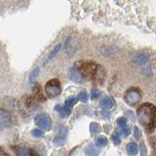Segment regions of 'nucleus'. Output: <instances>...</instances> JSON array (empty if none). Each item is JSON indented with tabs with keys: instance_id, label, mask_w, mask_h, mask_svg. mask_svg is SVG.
Returning <instances> with one entry per match:
<instances>
[{
	"instance_id": "obj_20",
	"label": "nucleus",
	"mask_w": 156,
	"mask_h": 156,
	"mask_svg": "<svg viewBox=\"0 0 156 156\" xmlns=\"http://www.w3.org/2000/svg\"><path fill=\"white\" fill-rule=\"evenodd\" d=\"M39 71H40V69H39V67H36V68H34V70L31 72V74L30 76H29V80L30 81H34L37 78L38 74H39Z\"/></svg>"
},
{
	"instance_id": "obj_19",
	"label": "nucleus",
	"mask_w": 156,
	"mask_h": 156,
	"mask_svg": "<svg viewBox=\"0 0 156 156\" xmlns=\"http://www.w3.org/2000/svg\"><path fill=\"white\" fill-rule=\"evenodd\" d=\"M31 134L33 136H35V138H42L44 136V132L40 129H34V130H32Z\"/></svg>"
},
{
	"instance_id": "obj_10",
	"label": "nucleus",
	"mask_w": 156,
	"mask_h": 156,
	"mask_svg": "<svg viewBox=\"0 0 156 156\" xmlns=\"http://www.w3.org/2000/svg\"><path fill=\"white\" fill-rule=\"evenodd\" d=\"M15 153L17 156H27L28 155V150L26 146H15L13 147Z\"/></svg>"
},
{
	"instance_id": "obj_3",
	"label": "nucleus",
	"mask_w": 156,
	"mask_h": 156,
	"mask_svg": "<svg viewBox=\"0 0 156 156\" xmlns=\"http://www.w3.org/2000/svg\"><path fill=\"white\" fill-rule=\"evenodd\" d=\"M76 68L81 73L82 77L94 78L98 71V65L93 62H79V66Z\"/></svg>"
},
{
	"instance_id": "obj_1",
	"label": "nucleus",
	"mask_w": 156,
	"mask_h": 156,
	"mask_svg": "<svg viewBox=\"0 0 156 156\" xmlns=\"http://www.w3.org/2000/svg\"><path fill=\"white\" fill-rule=\"evenodd\" d=\"M83 16H95L111 22L154 26L155 0H70Z\"/></svg>"
},
{
	"instance_id": "obj_2",
	"label": "nucleus",
	"mask_w": 156,
	"mask_h": 156,
	"mask_svg": "<svg viewBox=\"0 0 156 156\" xmlns=\"http://www.w3.org/2000/svg\"><path fill=\"white\" fill-rule=\"evenodd\" d=\"M155 106L148 102L141 105L138 109L140 123L149 131H153L155 126Z\"/></svg>"
},
{
	"instance_id": "obj_23",
	"label": "nucleus",
	"mask_w": 156,
	"mask_h": 156,
	"mask_svg": "<svg viewBox=\"0 0 156 156\" xmlns=\"http://www.w3.org/2000/svg\"><path fill=\"white\" fill-rule=\"evenodd\" d=\"M101 96V93H100V91L99 90H93L92 91V93H91V98L93 100H96V99H98Z\"/></svg>"
},
{
	"instance_id": "obj_17",
	"label": "nucleus",
	"mask_w": 156,
	"mask_h": 156,
	"mask_svg": "<svg viewBox=\"0 0 156 156\" xmlns=\"http://www.w3.org/2000/svg\"><path fill=\"white\" fill-rule=\"evenodd\" d=\"M77 98L76 97H69V98H67V99L66 100V105L67 107H71L74 105L76 102H77Z\"/></svg>"
},
{
	"instance_id": "obj_26",
	"label": "nucleus",
	"mask_w": 156,
	"mask_h": 156,
	"mask_svg": "<svg viewBox=\"0 0 156 156\" xmlns=\"http://www.w3.org/2000/svg\"><path fill=\"white\" fill-rule=\"evenodd\" d=\"M121 133L123 134L125 136H129V134H130V129H129L127 126L122 127V128H121Z\"/></svg>"
},
{
	"instance_id": "obj_9",
	"label": "nucleus",
	"mask_w": 156,
	"mask_h": 156,
	"mask_svg": "<svg viewBox=\"0 0 156 156\" xmlns=\"http://www.w3.org/2000/svg\"><path fill=\"white\" fill-rule=\"evenodd\" d=\"M55 110H57L60 113V115L62 117L68 116L71 112V108L70 107H67L66 105H56Z\"/></svg>"
},
{
	"instance_id": "obj_25",
	"label": "nucleus",
	"mask_w": 156,
	"mask_h": 156,
	"mask_svg": "<svg viewBox=\"0 0 156 156\" xmlns=\"http://www.w3.org/2000/svg\"><path fill=\"white\" fill-rule=\"evenodd\" d=\"M140 155L141 156H146V147L144 143H141L140 145Z\"/></svg>"
},
{
	"instance_id": "obj_16",
	"label": "nucleus",
	"mask_w": 156,
	"mask_h": 156,
	"mask_svg": "<svg viewBox=\"0 0 156 156\" xmlns=\"http://www.w3.org/2000/svg\"><path fill=\"white\" fill-rule=\"evenodd\" d=\"M90 131H91V133L94 135L99 134L101 131V126L98 123H96V122H93V123H91V125H90Z\"/></svg>"
},
{
	"instance_id": "obj_22",
	"label": "nucleus",
	"mask_w": 156,
	"mask_h": 156,
	"mask_svg": "<svg viewBox=\"0 0 156 156\" xmlns=\"http://www.w3.org/2000/svg\"><path fill=\"white\" fill-rule=\"evenodd\" d=\"M117 124H118L121 127V128H122V127H125L127 125L126 118H124V117H120V118L117 119Z\"/></svg>"
},
{
	"instance_id": "obj_28",
	"label": "nucleus",
	"mask_w": 156,
	"mask_h": 156,
	"mask_svg": "<svg viewBox=\"0 0 156 156\" xmlns=\"http://www.w3.org/2000/svg\"><path fill=\"white\" fill-rule=\"evenodd\" d=\"M0 156H11L10 155L6 150H5L4 147H2V146H0Z\"/></svg>"
},
{
	"instance_id": "obj_29",
	"label": "nucleus",
	"mask_w": 156,
	"mask_h": 156,
	"mask_svg": "<svg viewBox=\"0 0 156 156\" xmlns=\"http://www.w3.org/2000/svg\"><path fill=\"white\" fill-rule=\"evenodd\" d=\"M28 154H29V156H39V154L34 149H29Z\"/></svg>"
},
{
	"instance_id": "obj_31",
	"label": "nucleus",
	"mask_w": 156,
	"mask_h": 156,
	"mask_svg": "<svg viewBox=\"0 0 156 156\" xmlns=\"http://www.w3.org/2000/svg\"><path fill=\"white\" fill-rule=\"evenodd\" d=\"M128 115L131 117V120H133V121L135 120V116H134V114H132L131 112H128Z\"/></svg>"
},
{
	"instance_id": "obj_14",
	"label": "nucleus",
	"mask_w": 156,
	"mask_h": 156,
	"mask_svg": "<svg viewBox=\"0 0 156 156\" xmlns=\"http://www.w3.org/2000/svg\"><path fill=\"white\" fill-rule=\"evenodd\" d=\"M66 143V135H62V134H58L57 136H55L54 139V144H57V145H62L65 144Z\"/></svg>"
},
{
	"instance_id": "obj_27",
	"label": "nucleus",
	"mask_w": 156,
	"mask_h": 156,
	"mask_svg": "<svg viewBox=\"0 0 156 156\" xmlns=\"http://www.w3.org/2000/svg\"><path fill=\"white\" fill-rule=\"evenodd\" d=\"M134 136H135V139H136V140H140V131L139 130L138 127H135Z\"/></svg>"
},
{
	"instance_id": "obj_15",
	"label": "nucleus",
	"mask_w": 156,
	"mask_h": 156,
	"mask_svg": "<svg viewBox=\"0 0 156 156\" xmlns=\"http://www.w3.org/2000/svg\"><path fill=\"white\" fill-rule=\"evenodd\" d=\"M107 144V139L105 136H99L96 140V145L98 147H105V146Z\"/></svg>"
},
{
	"instance_id": "obj_5",
	"label": "nucleus",
	"mask_w": 156,
	"mask_h": 156,
	"mask_svg": "<svg viewBox=\"0 0 156 156\" xmlns=\"http://www.w3.org/2000/svg\"><path fill=\"white\" fill-rule=\"evenodd\" d=\"M140 98H141L140 90L136 87H133L130 88L129 90H127V92L125 93L124 100L129 105H135L140 101Z\"/></svg>"
},
{
	"instance_id": "obj_24",
	"label": "nucleus",
	"mask_w": 156,
	"mask_h": 156,
	"mask_svg": "<svg viewBox=\"0 0 156 156\" xmlns=\"http://www.w3.org/2000/svg\"><path fill=\"white\" fill-rule=\"evenodd\" d=\"M112 140H113V141H114V144H119L121 143L120 136H119L118 134H116V133L112 135Z\"/></svg>"
},
{
	"instance_id": "obj_8",
	"label": "nucleus",
	"mask_w": 156,
	"mask_h": 156,
	"mask_svg": "<svg viewBox=\"0 0 156 156\" xmlns=\"http://www.w3.org/2000/svg\"><path fill=\"white\" fill-rule=\"evenodd\" d=\"M69 76L71 78V80L76 83H80L83 79L81 73L76 68V66H72L69 68Z\"/></svg>"
},
{
	"instance_id": "obj_6",
	"label": "nucleus",
	"mask_w": 156,
	"mask_h": 156,
	"mask_svg": "<svg viewBox=\"0 0 156 156\" xmlns=\"http://www.w3.org/2000/svg\"><path fill=\"white\" fill-rule=\"evenodd\" d=\"M35 123L37 126L45 130H50L51 128V119L47 114H39L35 117Z\"/></svg>"
},
{
	"instance_id": "obj_21",
	"label": "nucleus",
	"mask_w": 156,
	"mask_h": 156,
	"mask_svg": "<svg viewBox=\"0 0 156 156\" xmlns=\"http://www.w3.org/2000/svg\"><path fill=\"white\" fill-rule=\"evenodd\" d=\"M77 100H79V101H81L83 102H86L88 101V95H87V93L86 92H80L79 95H78Z\"/></svg>"
},
{
	"instance_id": "obj_18",
	"label": "nucleus",
	"mask_w": 156,
	"mask_h": 156,
	"mask_svg": "<svg viewBox=\"0 0 156 156\" xmlns=\"http://www.w3.org/2000/svg\"><path fill=\"white\" fill-rule=\"evenodd\" d=\"M61 48H62V45L61 44H58V46H56L55 47V49H54V50L50 53V55H49V57H48V60H51V58H53L54 57H55L57 54L60 52V50H61Z\"/></svg>"
},
{
	"instance_id": "obj_30",
	"label": "nucleus",
	"mask_w": 156,
	"mask_h": 156,
	"mask_svg": "<svg viewBox=\"0 0 156 156\" xmlns=\"http://www.w3.org/2000/svg\"><path fill=\"white\" fill-rule=\"evenodd\" d=\"M101 114L102 116H105V119L108 118V117H109V113H108V112H106L105 110H101Z\"/></svg>"
},
{
	"instance_id": "obj_12",
	"label": "nucleus",
	"mask_w": 156,
	"mask_h": 156,
	"mask_svg": "<svg viewBox=\"0 0 156 156\" xmlns=\"http://www.w3.org/2000/svg\"><path fill=\"white\" fill-rule=\"evenodd\" d=\"M85 153L88 156H98L100 154V150L95 148L93 145H89L88 147L85 148Z\"/></svg>"
},
{
	"instance_id": "obj_13",
	"label": "nucleus",
	"mask_w": 156,
	"mask_h": 156,
	"mask_svg": "<svg viewBox=\"0 0 156 156\" xmlns=\"http://www.w3.org/2000/svg\"><path fill=\"white\" fill-rule=\"evenodd\" d=\"M127 152H128L131 156H136L138 153V146L136 144H129L127 145Z\"/></svg>"
},
{
	"instance_id": "obj_11",
	"label": "nucleus",
	"mask_w": 156,
	"mask_h": 156,
	"mask_svg": "<svg viewBox=\"0 0 156 156\" xmlns=\"http://www.w3.org/2000/svg\"><path fill=\"white\" fill-rule=\"evenodd\" d=\"M101 105L105 108H111L113 106V101L109 97H104L101 101Z\"/></svg>"
},
{
	"instance_id": "obj_7",
	"label": "nucleus",
	"mask_w": 156,
	"mask_h": 156,
	"mask_svg": "<svg viewBox=\"0 0 156 156\" xmlns=\"http://www.w3.org/2000/svg\"><path fill=\"white\" fill-rule=\"evenodd\" d=\"M149 61V58L147 57V55H145V54H136V55L132 57V62L136 65H144Z\"/></svg>"
},
{
	"instance_id": "obj_4",
	"label": "nucleus",
	"mask_w": 156,
	"mask_h": 156,
	"mask_svg": "<svg viewBox=\"0 0 156 156\" xmlns=\"http://www.w3.org/2000/svg\"><path fill=\"white\" fill-rule=\"evenodd\" d=\"M45 93L46 96L50 99H54L61 95L62 93V86L61 82L58 79H51L48 81L45 85Z\"/></svg>"
}]
</instances>
